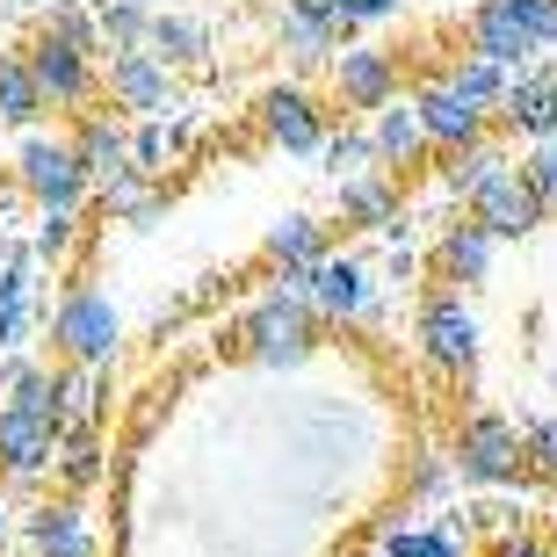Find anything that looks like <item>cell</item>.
Returning <instances> with one entry per match:
<instances>
[{
	"label": "cell",
	"mask_w": 557,
	"mask_h": 557,
	"mask_svg": "<svg viewBox=\"0 0 557 557\" xmlns=\"http://www.w3.org/2000/svg\"><path fill=\"white\" fill-rule=\"evenodd\" d=\"M131 152H138V174H152V182H160L166 160H174V138L152 124V131H138V138H131Z\"/></svg>",
	"instance_id": "8d00e7d4"
},
{
	"label": "cell",
	"mask_w": 557,
	"mask_h": 557,
	"mask_svg": "<svg viewBox=\"0 0 557 557\" xmlns=\"http://www.w3.org/2000/svg\"><path fill=\"white\" fill-rule=\"evenodd\" d=\"M37 109H44V87L29 73V59L0 51V124H37Z\"/></svg>",
	"instance_id": "d4e9b609"
},
{
	"label": "cell",
	"mask_w": 557,
	"mask_h": 557,
	"mask_svg": "<svg viewBox=\"0 0 557 557\" xmlns=\"http://www.w3.org/2000/svg\"><path fill=\"white\" fill-rule=\"evenodd\" d=\"M499 174H515V166H507V152H499L493 138H485V145H463V152H449V196H463V203H478V196H485Z\"/></svg>",
	"instance_id": "603a6c76"
},
{
	"label": "cell",
	"mask_w": 557,
	"mask_h": 557,
	"mask_svg": "<svg viewBox=\"0 0 557 557\" xmlns=\"http://www.w3.org/2000/svg\"><path fill=\"white\" fill-rule=\"evenodd\" d=\"M398 0H333V29H370V22H392Z\"/></svg>",
	"instance_id": "d590c367"
},
{
	"label": "cell",
	"mask_w": 557,
	"mask_h": 557,
	"mask_svg": "<svg viewBox=\"0 0 557 557\" xmlns=\"http://www.w3.org/2000/svg\"><path fill=\"white\" fill-rule=\"evenodd\" d=\"M370 145H376V160H384V166H406V160H420V152H428V124H420V109L413 102H392V109H384V116H376V124H370Z\"/></svg>",
	"instance_id": "44dd1931"
},
{
	"label": "cell",
	"mask_w": 557,
	"mask_h": 557,
	"mask_svg": "<svg viewBox=\"0 0 557 557\" xmlns=\"http://www.w3.org/2000/svg\"><path fill=\"white\" fill-rule=\"evenodd\" d=\"M44 29H51V37H65V44H81L87 59H95V44H102V15H87V8H73V0H59Z\"/></svg>",
	"instance_id": "1f68e13d"
},
{
	"label": "cell",
	"mask_w": 557,
	"mask_h": 557,
	"mask_svg": "<svg viewBox=\"0 0 557 557\" xmlns=\"http://www.w3.org/2000/svg\"><path fill=\"white\" fill-rule=\"evenodd\" d=\"M471 218H478L485 232H493V239H521V232H536L543 218H550V210H543V196L529 188V174L515 166V174H499V182L471 203Z\"/></svg>",
	"instance_id": "7c38bea8"
},
{
	"label": "cell",
	"mask_w": 557,
	"mask_h": 557,
	"mask_svg": "<svg viewBox=\"0 0 557 557\" xmlns=\"http://www.w3.org/2000/svg\"><path fill=\"white\" fill-rule=\"evenodd\" d=\"M529 471L557 478V420H536V428H529Z\"/></svg>",
	"instance_id": "f35d334b"
},
{
	"label": "cell",
	"mask_w": 557,
	"mask_h": 557,
	"mask_svg": "<svg viewBox=\"0 0 557 557\" xmlns=\"http://www.w3.org/2000/svg\"><path fill=\"white\" fill-rule=\"evenodd\" d=\"M59 434L65 428H51V420H29V413H15V406H0V471L8 478L51 471V463H59Z\"/></svg>",
	"instance_id": "4fadbf2b"
},
{
	"label": "cell",
	"mask_w": 557,
	"mask_h": 557,
	"mask_svg": "<svg viewBox=\"0 0 557 557\" xmlns=\"http://www.w3.org/2000/svg\"><path fill=\"white\" fill-rule=\"evenodd\" d=\"M283 8H297V15H319V22H333V0H283Z\"/></svg>",
	"instance_id": "b9f144b4"
},
{
	"label": "cell",
	"mask_w": 557,
	"mask_h": 557,
	"mask_svg": "<svg viewBox=\"0 0 557 557\" xmlns=\"http://www.w3.org/2000/svg\"><path fill=\"white\" fill-rule=\"evenodd\" d=\"M413 109H420V124H428L434 145H449V152H463V145H485V109H478L471 95H456L449 81H428V87L413 95Z\"/></svg>",
	"instance_id": "8fae6325"
},
{
	"label": "cell",
	"mask_w": 557,
	"mask_h": 557,
	"mask_svg": "<svg viewBox=\"0 0 557 557\" xmlns=\"http://www.w3.org/2000/svg\"><path fill=\"white\" fill-rule=\"evenodd\" d=\"M499 124L550 145L557 138V73H521V81L507 87V102H499Z\"/></svg>",
	"instance_id": "2e32d148"
},
{
	"label": "cell",
	"mask_w": 557,
	"mask_h": 557,
	"mask_svg": "<svg viewBox=\"0 0 557 557\" xmlns=\"http://www.w3.org/2000/svg\"><path fill=\"white\" fill-rule=\"evenodd\" d=\"M152 59H160V65H196V59H210V29L196 15H152Z\"/></svg>",
	"instance_id": "484cf974"
},
{
	"label": "cell",
	"mask_w": 557,
	"mask_h": 557,
	"mask_svg": "<svg viewBox=\"0 0 557 557\" xmlns=\"http://www.w3.org/2000/svg\"><path fill=\"white\" fill-rule=\"evenodd\" d=\"M109 102L131 109V116H166L174 109V81L152 51H116L109 59Z\"/></svg>",
	"instance_id": "30bf717a"
},
{
	"label": "cell",
	"mask_w": 557,
	"mask_h": 557,
	"mask_svg": "<svg viewBox=\"0 0 557 557\" xmlns=\"http://www.w3.org/2000/svg\"><path fill=\"white\" fill-rule=\"evenodd\" d=\"M333 102L384 116L398 102V59L392 51H370V44H341V59H333Z\"/></svg>",
	"instance_id": "8992f818"
},
{
	"label": "cell",
	"mask_w": 557,
	"mask_h": 557,
	"mask_svg": "<svg viewBox=\"0 0 557 557\" xmlns=\"http://www.w3.org/2000/svg\"><path fill=\"white\" fill-rule=\"evenodd\" d=\"M73 152H81V166H87V182H95V196L138 174V152H131V138L109 124V116H87L81 138H73Z\"/></svg>",
	"instance_id": "5bb4252c"
},
{
	"label": "cell",
	"mask_w": 557,
	"mask_h": 557,
	"mask_svg": "<svg viewBox=\"0 0 557 557\" xmlns=\"http://www.w3.org/2000/svg\"><path fill=\"white\" fill-rule=\"evenodd\" d=\"M493 253H499V239L478 218H456L442 239H434V269H442V283H485L493 275Z\"/></svg>",
	"instance_id": "9a60e30c"
},
{
	"label": "cell",
	"mask_w": 557,
	"mask_h": 557,
	"mask_svg": "<svg viewBox=\"0 0 557 557\" xmlns=\"http://www.w3.org/2000/svg\"><path fill=\"white\" fill-rule=\"evenodd\" d=\"M261 131H269V145H283V152H326L333 145L326 109H319L311 87H269V95H261Z\"/></svg>",
	"instance_id": "52a82bcc"
},
{
	"label": "cell",
	"mask_w": 557,
	"mask_h": 557,
	"mask_svg": "<svg viewBox=\"0 0 557 557\" xmlns=\"http://www.w3.org/2000/svg\"><path fill=\"white\" fill-rule=\"evenodd\" d=\"M29 297H37L29 253L8 247L0 253V348H22V333H29Z\"/></svg>",
	"instance_id": "ffe728a7"
},
{
	"label": "cell",
	"mask_w": 557,
	"mask_h": 557,
	"mask_svg": "<svg viewBox=\"0 0 557 557\" xmlns=\"http://www.w3.org/2000/svg\"><path fill=\"white\" fill-rule=\"evenodd\" d=\"M521 174H529V188L543 196V210L557 218V138H550V145H536V152L521 160Z\"/></svg>",
	"instance_id": "e575fe53"
},
{
	"label": "cell",
	"mask_w": 557,
	"mask_h": 557,
	"mask_svg": "<svg viewBox=\"0 0 557 557\" xmlns=\"http://www.w3.org/2000/svg\"><path fill=\"white\" fill-rule=\"evenodd\" d=\"M311 333H319V305H311L305 283L269 289V297L247 311V355H253V362H269V370L305 362V355H311Z\"/></svg>",
	"instance_id": "7a4b0ae2"
},
{
	"label": "cell",
	"mask_w": 557,
	"mask_h": 557,
	"mask_svg": "<svg viewBox=\"0 0 557 557\" xmlns=\"http://www.w3.org/2000/svg\"><path fill=\"white\" fill-rule=\"evenodd\" d=\"M102 37L116 51H152V15L145 0H102Z\"/></svg>",
	"instance_id": "f546056e"
},
{
	"label": "cell",
	"mask_w": 557,
	"mask_h": 557,
	"mask_svg": "<svg viewBox=\"0 0 557 557\" xmlns=\"http://www.w3.org/2000/svg\"><path fill=\"white\" fill-rule=\"evenodd\" d=\"M521 463H529V434H515V420H499V413H471L463 420L456 471L471 478V485H507Z\"/></svg>",
	"instance_id": "277c9868"
},
{
	"label": "cell",
	"mask_w": 557,
	"mask_h": 557,
	"mask_svg": "<svg viewBox=\"0 0 557 557\" xmlns=\"http://www.w3.org/2000/svg\"><path fill=\"white\" fill-rule=\"evenodd\" d=\"M29 543H37V557H95V529H87L81 499H44L29 515Z\"/></svg>",
	"instance_id": "ac0fdd59"
},
{
	"label": "cell",
	"mask_w": 557,
	"mask_h": 557,
	"mask_svg": "<svg viewBox=\"0 0 557 557\" xmlns=\"http://www.w3.org/2000/svg\"><path fill=\"white\" fill-rule=\"evenodd\" d=\"M8 406L29 420H51V428H65V392H59V376L37 370V362H15L8 370Z\"/></svg>",
	"instance_id": "7402d4cb"
},
{
	"label": "cell",
	"mask_w": 557,
	"mask_h": 557,
	"mask_svg": "<svg viewBox=\"0 0 557 557\" xmlns=\"http://www.w3.org/2000/svg\"><path fill=\"white\" fill-rule=\"evenodd\" d=\"M311 305H319V319H362V311H370V275L355 269V261H326V269L311 275Z\"/></svg>",
	"instance_id": "d6986e66"
},
{
	"label": "cell",
	"mask_w": 557,
	"mask_h": 557,
	"mask_svg": "<svg viewBox=\"0 0 557 557\" xmlns=\"http://www.w3.org/2000/svg\"><path fill=\"white\" fill-rule=\"evenodd\" d=\"M341 218L348 225H370V232H398V196L384 174H370V182H348L341 188Z\"/></svg>",
	"instance_id": "4316f807"
},
{
	"label": "cell",
	"mask_w": 557,
	"mask_h": 557,
	"mask_svg": "<svg viewBox=\"0 0 557 557\" xmlns=\"http://www.w3.org/2000/svg\"><path fill=\"white\" fill-rule=\"evenodd\" d=\"M442 81H449L456 95H471L478 109H493V116H499V102H507V87H515L507 73H499V65L471 59V51H463V59H456V73H442Z\"/></svg>",
	"instance_id": "f1b7e54d"
},
{
	"label": "cell",
	"mask_w": 557,
	"mask_h": 557,
	"mask_svg": "<svg viewBox=\"0 0 557 557\" xmlns=\"http://www.w3.org/2000/svg\"><path fill=\"white\" fill-rule=\"evenodd\" d=\"M499 557H557V543L529 536V529H515V536H499Z\"/></svg>",
	"instance_id": "60d3db41"
},
{
	"label": "cell",
	"mask_w": 557,
	"mask_h": 557,
	"mask_svg": "<svg viewBox=\"0 0 557 557\" xmlns=\"http://www.w3.org/2000/svg\"><path fill=\"white\" fill-rule=\"evenodd\" d=\"M0 536H8V499H0Z\"/></svg>",
	"instance_id": "ee69618b"
},
{
	"label": "cell",
	"mask_w": 557,
	"mask_h": 557,
	"mask_svg": "<svg viewBox=\"0 0 557 557\" xmlns=\"http://www.w3.org/2000/svg\"><path fill=\"white\" fill-rule=\"evenodd\" d=\"M15 182L29 188L44 210H81V196L95 188V182H87V166H81V152H73V138H22Z\"/></svg>",
	"instance_id": "3957f363"
},
{
	"label": "cell",
	"mask_w": 557,
	"mask_h": 557,
	"mask_svg": "<svg viewBox=\"0 0 557 557\" xmlns=\"http://www.w3.org/2000/svg\"><path fill=\"white\" fill-rule=\"evenodd\" d=\"M59 392H65V434H87L95 428V370H65Z\"/></svg>",
	"instance_id": "d6a6232c"
},
{
	"label": "cell",
	"mask_w": 557,
	"mask_h": 557,
	"mask_svg": "<svg viewBox=\"0 0 557 557\" xmlns=\"http://www.w3.org/2000/svg\"><path fill=\"white\" fill-rule=\"evenodd\" d=\"M65 485H95V478H102V442H95V428L87 434H65Z\"/></svg>",
	"instance_id": "836d02e7"
},
{
	"label": "cell",
	"mask_w": 557,
	"mask_h": 557,
	"mask_svg": "<svg viewBox=\"0 0 557 557\" xmlns=\"http://www.w3.org/2000/svg\"><path fill=\"white\" fill-rule=\"evenodd\" d=\"M102 210L109 218H152V210H160V182H152V174H131V182L102 188Z\"/></svg>",
	"instance_id": "4dcf8cb0"
},
{
	"label": "cell",
	"mask_w": 557,
	"mask_h": 557,
	"mask_svg": "<svg viewBox=\"0 0 557 557\" xmlns=\"http://www.w3.org/2000/svg\"><path fill=\"white\" fill-rule=\"evenodd\" d=\"M536 51H543V44L529 37V22H521L515 8H507V0H485V8H478V15H471V59L499 65L507 81H521Z\"/></svg>",
	"instance_id": "9c48e42d"
},
{
	"label": "cell",
	"mask_w": 557,
	"mask_h": 557,
	"mask_svg": "<svg viewBox=\"0 0 557 557\" xmlns=\"http://www.w3.org/2000/svg\"><path fill=\"white\" fill-rule=\"evenodd\" d=\"M550 543H557V515H550Z\"/></svg>",
	"instance_id": "f6af8a7d"
},
{
	"label": "cell",
	"mask_w": 557,
	"mask_h": 557,
	"mask_svg": "<svg viewBox=\"0 0 557 557\" xmlns=\"http://www.w3.org/2000/svg\"><path fill=\"white\" fill-rule=\"evenodd\" d=\"M434 557H463V536H449V529H434Z\"/></svg>",
	"instance_id": "7bdbcfd3"
},
{
	"label": "cell",
	"mask_w": 557,
	"mask_h": 557,
	"mask_svg": "<svg viewBox=\"0 0 557 557\" xmlns=\"http://www.w3.org/2000/svg\"><path fill=\"white\" fill-rule=\"evenodd\" d=\"M73 225H81L73 210H44V225H37V253H65V247H73Z\"/></svg>",
	"instance_id": "ab89813d"
},
{
	"label": "cell",
	"mask_w": 557,
	"mask_h": 557,
	"mask_svg": "<svg viewBox=\"0 0 557 557\" xmlns=\"http://www.w3.org/2000/svg\"><path fill=\"white\" fill-rule=\"evenodd\" d=\"M507 8H515V15L529 22V37H536L543 51L557 44V0H507Z\"/></svg>",
	"instance_id": "74e56055"
},
{
	"label": "cell",
	"mask_w": 557,
	"mask_h": 557,
	"mask_svg": "<svg viewBox=\"0 0 557 557\" xmlns=\"http://www.w3.org/2000/svg\"><path fill=\"white\" fill-rule=\"evenodd\" d=\"M275 44H283L297 65H319V59H341V44H333V22H319V15H297V8H283L275 15Z\"/></svg>",
	"instance_id": "cb8c5ba5"
},
{
	"label": "cell",
	"mask_w": 557,
	"mask_h": 557,
	"mask_svg": "<svg viewBox=\"0 0 557 557\" xmlns=\"http://www.w3.org/2000/svg\"><path fill=\"white\" fill-rule=\"evenodd\" d=\"M326 166H333V182H341V188H348V182H370V174H384V160H376L370 131H333Z\"/></svg>",
	"instance_id": "83f0119b"
},
{
	"label": "cell",
	"mask_w": 557,
	"mask_h": 557,
	"mask_svg": "<svg viewBox=\"0 0 557 557\" xmlns=\"http://www.w3.org/2000/svg\"><path fill=\"white\" fill-rule=\"evenodd\" d=\"M22 59H29V73H37V87H44V102H51V109H73V102L95 95V59H87L81 44L37 29V44H29Z\"/></svg>",
	"instance_id": "ba28073f"
},
{
	"label": "cell",
	"mask_w": 557,
	"mask_h": 557,
	"mask_svg": "<svg viewBox=\"0 0 557 557\" xmlns=\"http://www.w3.org/2000/svg\"><path fill=\"white\" fill-rule=\"evenodd\" d=\"M376 557H384V550H376Z\"/></svg>",
	"instance_id": "bcb514c9"
},
{
	"label": "cell",
	"mask_w": 557,
	"mask_h": 557,
	"mask_svg": "<svg viewBox=\"0 0 557 557\" xmlns=\"http://www.w3.org/2000/svg\"><path fill=\"white\" fill-rule=\"evenodd\" d=\"M420 348H428L434 370H449V376H463L478 362V319L456 289H434L420 305Z\"/></svg>",
	"instance_id": "5b68a950"
},
{
	"label": "cell",
	"mask_w": 557,
	"mask_h": 557,
	"mask_svg": "<svg viewBox=\"0 0 557 557\" xmlns=\"http://www.w3.org/2000/svg\"><path fill=\"white\" fill-rule=\"evenodd\" d=\"M51 341H59V355L73 370H102L124 348V319H116V305L95 283H65L59 311H51Z\"/></svg>",
	"instance_id": "6da1fadb"
},
{
	"label": "cell",
	"mask_w": 557,
	"mask_h": 557,
	"mask_svg": "<svg viewBox=\"0 0 557 557\" xmlns=\"http://www.w3.org/2000/svg\"><path fill=\"white\" fill-rule=\"evenodd\" d=\"M269 261L283 269V283H311V275L326 269V225L319 218H283V225L269 232Z\"/></svg>",
	"instance_id": "e0dca14e"
}]
</instances>
